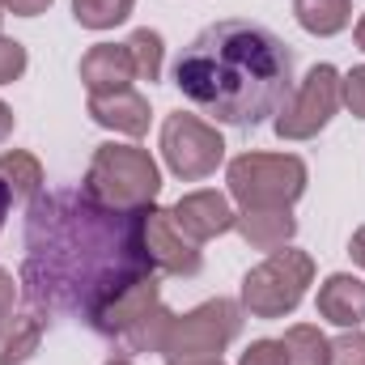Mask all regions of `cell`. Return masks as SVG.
<instances>
[{
    "label": "cell",
    "instance_id": "9c48e42d",
    "mask_svg": "<svg viewBox=\"0 0 365 365\" xmlns=\"http://www.w3.org/2000/svg\"><path fill=\"white\" fill-rule=\"evenodd\" d=\"M336 110H340V73L331 64H314L280 106L272 128L280 140H310L331 123Z\"/></svg>",
    "mask_w": 365,
    "mask_h": 365
},
{
    "label": "cell",
    "instance_id": "603a6c76",
    "mask_svg": "<svg viewBox=\"0 0 365 365\" xmlns=\"http://www.w3.org/2000/svg\"><path fill=\"white\" fill-rule=\"evenodd\" d=\"M26 64H30L26 47H21L17 38H4V34H0V86H13V81L26 73Z\"/></svg>",
    "mask_w": 365,
    "mask_h": 365
},
{
    "label": "cell",
    "instance_id": "3957f363",
    "mask_svg": "<svg viewBox=\"0 0 365 365\" xmlns=\"http://www.w3.org/2000/svg\"><path fill=\"white\" fill-rule=\"evenodd\" d=\"M81 187L106 208H153L162 191V170L149 158V149L106 140L93 149Z\"/></svg>",
    "mask_w": 365,
    "mask_h": 365
},
{
    "label": "cell",
    "instance_id": "d6a6232c",
    "mask_svg": "<svg viewBox=\"0 0 365 365\" xmlns=\"http://www.w3.org/2000/svg\"><path fill=\"white\" fill-rule=\"evenodd\" d=\"M106 365H132V361L128 357H115V361H106Z\"/></svg>",
    "mask_w": 365,
    "mask_h": 365
},
{
    "label": "cell",
    "instance_id": "ac0fdd59",
    "mask_svg": "<svg viewBox=\"0 0 365 365\" xmlns=\"http://www.w3.org/2000/svg\"><path fill=\"white\" fill-rule=\"evenodd\" d=\"M0 179L9 182L13 200H34L43 191V162L26 149H4L0 153Z\"/></svg>",
    "mask_w": 365,
    "mask_h": 365
},
{
    "label": "cell",
    "instance_id": "4fadbf2b",
    "mask_svg": "<svg viewBox=\"0 0 365 365\" xmlns=\"http://www.w3.org/2000/svg\"><path fill=\"white\" fill-rule=\"evenodd\" d=\"M90 119L119 136H145L149 132V98L136 90L90 93Z\"/></svg>",
    "mask_w": 365,
    "mask_h": 365
},
{
    "label": "cell",
    "instance_id": "7a4b0ae2",
    "mask_svg": "<svg viewBox=\"0 0 365 365\" xmlns=\"http://www.w3.org/2000/svg\"><path fill=\"white\" fill-rule=\"evenodd\" d=\"M175 86L217 123L259 128L280 115L293 93V51L268 26L225 17L182 47Z\"/></svg>",
    "mask_w": 365,
    "mask_h": 365
},
{
    "label": "cell",
    "instance_id": "83f0119b",
    "mask_svg": "<svg viewBox=\"0 0 365 365\" xmlns=\"http://www.w3.org/2000/svg\"><path fill=\"white\" fill-rule=\"evenodd\" d=\"M349 255H353V264H361V268H365V225L353 234V242H349Z\"/></svg>",
    "mask_w": 365,
    "mask_h": 365
},
{
    "label": "cell",
    "instance_id": "44dd1931",
    "mask_svg": "<svg viewBox=\"0 0 365 365\" xmlns=\"http://www.w3.org/2000/svg\"><path fill=\"white\" fill-rule=\"evenodd\" d=\"M136 9V0H73V17L86 30H110L119 21H128Z\"/></svg>",
    "mask_w": 365,
    "mask_h": 365
},
{
    "label": "cell",
    "instance_id": "4dcf8cb0",
    "mask_svg": "<svg viewBox=\"0 0 365 365\" xmlns=\"http://www.w3.org/2000/svg\"><path fill=\"white\" fill-rule=\"evenodd\" d=\"M353 34H357V47L365 51V13H361V21H357V30H353Z\"/></svg>",
    "mask_w": 365,
    "mask_h": 365
},
{
    "label": "cell",
    "instance_id": "52a82bcc",
    "mask_svg": "<svg viewBox=\"0 0 365 365\" xmlns=\"http://www.w3.org/2000/svg\"><path fill=\"white\" fill-rule=\"evenodd\" d=\"M242 208H293L306 191V162L293 153H242L225 170Z\"/></svg>",
    "mask_w": 365,
    "mask_h": 365
},
{
    "label": "cell",
    "instance_id": "d4e9b609",
    "mask_svg": "<svg viewBox=\"0 0 365 365\" xmlns=\"http://www.w3.org/2000/svg\"><path fill=\"white\" fill-rule=\"evenodd\" d=\"M238 365H284V344H280V340H255V344L238 357Z\"/></svg>",
    "mask_w": 365,
    "mask_h": 365
},
{
    "label": "cell",
    "instance_id": "ba28073f",
    "mask_svg": "<svg viewBox=\"0 0 365 365\" xmlns=\"http://www.w3.org/2000/svg\"><path fill=\"white\" fill-rule=\"evenodd\" d=\"M162 158H166V166H170L175 179L195 182V179H208L225 162V140L200 115L175 110L162 123Z\"/></svg>",
    "mask_w": 365,
    "mask_h": 365
},
{
    "label": "cell",
    "instance_id": "30bf717a",
    "mask_svg": "<svg viewBox=\"0 0 365 365\" xmlns=\"http://www.w3.org/2000/svg\"><path fill=\"white\" fill-rule=\"evenodd\" d=\"M145 247H149L153 268H162V272H170V276H195L204 268L200 242H191L175 225L170 208H158V204L149 208V217H145Z\"/></svg>",
    "mask_w": 365,
    "mask_h": 365
},
{
    "label": "cell",
    "instance_id": "cb8c5ba5",
    "mask_svg": "<svg viewBox=\"0 0 365 365\" xmlns=\"http://www.w3.org/2000/svg\"><path fill=\"white\" fill-rule=\"evenodd\" d=\"M340 102H344L357 119H365V64L361 68H349V73L340 77Z\"/></svg>",
    "mask_w": 365,
    "mask_h": 365
},
{
    "label": "cell",
    "instance_id": "7402d4cb",
    "mask_svg": "<svg viewBox=\"0 0 365 365\" xmlns=\"http://www.w3.org/2000/svg\"><path fill=\"white\" fill-rule=\"evenodd\" d=\"M327 365H365V331L361 327H344V336L331 340Z\"/></svg>",
    "mask_w": 365,
    "mask_h": 365
},
{
    "label": "cell",
    "instance_id": "7c38bea8",
    "mask_svg": "<svg viewBox=\"0 0 365 365\" xmlns=\"http://www.w3.org/2000/svg\"><path fill=\"white\" fill-rule=\"evenodd\" d=\"M81 81L90 93H119L132 90L136 68L128 56V43H98L81 56Z\"/></svg>",
    "mask_w": 365,
    "mask_h": 365
},
{
    "label": "cell",
    "instance_id": "1f68e13d",
    "mask_svg": "<svg viewBox=\"0 0 365 365\" xmlns=\"http://www.w3.org/2000/svg\"><path fill=\"white\" fill-rule=\"evenodd\" d=\"M187 365H225L221 357H212V361H187Z\"/></svg>",
    "mask_w": 365,
    "mask_h": 365
},
{
    "label": "cell",
    "instance_id": "e0dca14e",
    "mask_svg": "<svg viewBox=\"0 0 365 365\" xmlns=\"http://www.w3.org/2000/svg\"><path fill=\"white\" fill-rule=\"evenodd\" d=\"M293 17L306 34L331 38L340 30H349L353 21V0H293Z\"/></svg>",
    "mask_w": 365,
    "mask_h": 365
},
{
    "label": "cell",
    "instance_id": "484cf974",
    "mask_svg": "<svg viewBox=\"0 0 365 365\" xmlns=\"http://www.w3.org/2000/svg\"><path fill=\"white\" fill-rule=\"evenodd\" d=\"M0 9H9L13 17H38L51 9V0H0Z\"/></svg>",
    "mask_w": 365,
    "mask_h": 365
},
{
    "label": "cell",
    "instance_id": "d6986e66",
    "mask_svg": "<svg viewBox=\"0 0 365 365\" xmlns=\"http://www.w3.org/2000/svg\"><path fill=\"white\" fill-rule=\"evenodd\" d=\"M280 344H284V365H327V357H331V340L310 323L289 327Z\"/></svg>",
    "mask_w": 365,
    "mask_h": 365
},
{
    "label": "cell",
    "instance_id": "2e32d148",
    "mask_svg": "<svg viewBox=\"0 0 365 365\" xmlns=\"http://www.w3.org/2000/svg\"><path fill=\"white\" fill-rule=\"evenodd\" d=\"M43 331H47V319L43 310H17L9 319H0V365H21L30 361L43 344Z\"/></svg>",
    "mask_w": 365,
    "mask_h": 365
},
{
    "label": "cell",
    "instance_id": "277c9868",
    "mask_svg": "<svg viewBox=\"0 0 365 365\" xmlns=\"http://www.w3.org/2000/svg\"><path fill=\"white\" fill-rule=\"evenodd\" d=\"M170 319H175V314L162 306L158 276H145V280H136L132 289H123L115 302H106L90 327L128 357V353H158L162 340H166Z\"/></svg>",
    "mask_w": 365,
    "mask_h": 365
},
{
    "label": "cell",
    "instance_id": "5bb4252c",
    "mask_svg": "<svg viewBox=\"0 0 365 365\" xmlns=\"http://www.w3.org/2000/svg\"><path fill=\"white\" fill-rule=\"evenodd\" d=\"M319 314L336 327L365 323V280L353 272H336L319 284Z\"/></svg>",
    "mask_w": 365,
    "mask_h": 365
},
{
    "label": "cell",
    "instance_id": "6da1fadb",
    "mask_svg": "<svg viewBox=\"0 0 365 365\" xmlns=\"http://www.w3.org/2000/svg\"><path fill=\"white\" fill-rule=\"evenodd\" d=\"M149 208H106L86 187L38 191L21 225V293L43 314L93 323L136 280L153 276Z\"/></svg>",
    "mask_w": 365,
    "mask_h": 365
},
{
    "label": "cell",
    "instance_id": "8992f818",
    "mask_svg": "<svg viewBox=\"0 0 365 365\" xmlns=\"http://www.w3.org/2000/svg\"><path fill=\"white\" fill-rule=\"evenodd\" d=\"M314 280V259L297 247H280L242 276V310L251 319H284L302 306Z\"/></svg>",
    "mask_w": 365,
    "mask_h": 365
},
{
    "label": "cell",
    "instance_id": "5b68a950",
    "mask_svg": "<svg viewBox=\"0 0 365 365\" xmlns=\"http://www.w3.org/2000/svg\"><path fill=\"white\" fill-rule=\"evenodd\" d=\"M242 331V306L230 297H212L187 314H175L162 340V361L166 365H187V361H212L221 357Z\"/></svg>",
    "mask_w": 365,
    "mask_h": 365
},
{
    "label": "cell",
    "instance_id": "8fae6325",
    "mask_svg": "<svg viewBox=\"0 0 365 365\" xmlns=\"http://www.w3.org/2000/svg\"><path fill=\"white\" fill-rule=\"evenodd\" d=\"M170 217H175V225H179L191 242L221 238V234H230L234 221H238V212L230 208V200H225L221 191H187L179 204L170 208Z\"/></svg>",
    "mask_w": 365,
    "mask_h": 365
},
{
    "label": "cell",
    "instance_id": "4316f807",
    "mask_svg": "<svg viewBox=\"0 0 365 365\" xmlns=\"http://www.w3.org/2000/svg\"><path fill=\"white\" fill-rule=\"evenodd\" d=\"M13 302H17V284H13V272L0 268V319L13 314Z\"/></svg>",
    "mask_w": 365,
    "mask_h": 365
},
{
    "label": "cell",
    "instance_id": "836d02e7",
    "mask_svg": "<svg viewBox=\"0 0 365 365\" xmlns=\"http://www.w3.org/2000/svg\"><path fill=\"white\" fill-rule=\"evenodd\" d=\"M0 17H4V13H0Z\"/></svg>",
    "mask_w": 365,
    "mask_h": 365
},
{
    "label": "cell",
    "instance_id": "f1b7e54d",
    "mask_svg": "<svg viewBox=\"0 0 365 365\" xmlns=\"http://www.w3.org/2000/svg\"><path fill=\"white\" fill-rule=\"evenodd\" d=\"M9 136H13V110H9V106L0 102V145H4Z\"/></svg>",
    "mask_w": 365,
    "mask_h": 365
},
{
    "label": "cell",
    "instance_id": "f546056e",
    "mask_svg": "<svg viewBox=\"0 0 365 365\" xmlns=\"http://www.w3.org/2000/svg\"><path fill=\"white\" fill-rule=\"evenodd\" d=\"M9 204H13V191H9V182L0 179V230H4V217H9Z\"/></svg>",
    "mask_w": 365,
    "mask_h": 365
},
{
    "label": "cell",
    "instance_id": "9a60e30c",
    "mask_svg": "<svg viewBox=\"0 0 365 365\" xmlns=\"http://www.w3.org/2000/svg\"><path fill=\"white\" fill-rule=\"evenodd\" d=\"M234 230L242 234L247 247L272 255L280 247H289V238L297 234V217L289 208H242L238 221H234Z\"/></svg>",
    "mask_w": 365,
    "mask_h": 365
},
{
    "label": "cell",
    "instance_id": "ffe728a7",
    "mask_svg": "<svg viewBox=\"0 0 365 365\" xmlns=\"http://www.w3.org/2000/svg\"><path fill=\"white\" fill-rule=\"evenodd\" d=\"M128 56H132V68H136V77L140 81H158L162 77V60H166V47H162V34L158 30H149V26H140V30H132V38H128Z\"/></svg>",
    "mask_w": 365,
    "mask_h": 365
}]
</instances>
